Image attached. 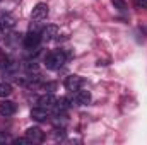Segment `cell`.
I'll list each match as a JSON object with an SVG mask.
<instances>
[{
  "label": "cell",
  "mask_w": 147,
  "mask_h": 145,
  "mask_svg": "<svg viewBox=\"0 0 147 145\" xmlns=\"http://www.w3.org/2000/svg\"><path fill=\"white\" fill-rule=\"evenodd\" d=\"M48 12H50V10H48V5L39 2V3L34 5V9H33V12H31V21H39V22L45 21V19L48 17Z\"/></svg>",
  "instance_id": "cell-4"
},
{
  "label": "cell",
  "mask_w": 147,
  "mask_h": 145,
  "mask_svg": "<svg viewBox=\"0 0 147 145\" xmlns=\"http://www.w3.org/2000/svg\"><path fill=\"white\" fill-rule=\"evenodd\" d=\"M0 26H2L3 33H9V31L16 26V19H14L12 15H3V17L0 19Z\"/></svg>",
  "instance_id": "cell-11"
},
{
  "label": "cell",
  "mask_w": 147,
  "mask_h": 145,
  "mask_svg": "<svg viewBox=\"0 0 147 145\" xmlns=\"http://www.w3.org/2000/svg\"><path fill=\"white\" fill-rule=\"evenodd\" d=\"M12 94V85L9 82H0V97H7Z\"/></svg>",
  "instance_id": "cell-12"
},
{
  "label": "cell",
  "mask_w": 147,
  "mask_h": 145,
  "mask_svg": "<svg viewBox=\"0 0 147 145\" xmlns=\"http://www.w3.org/2000/svg\"><path fill=\"white\" fill-rule=\"evenodd\" d=\"M31 118L33 119H36V121H46V119H50L51 118V113H50V109L48 108H34L31 111Z\"/></svg>",
  "instance_id": "cell-8"
},
{
  "label": "cell",
  "mask_w": 147,
  "mask_h": 145,
  "mask_svg": "<svg viewBox=\"0 0 147 145\" xmlns=\"http://www.w3.org/2000/svg\"><path fill=\"white\" fill-rule=\"evenodd\" d=\"M111 2H113V5H115V9H116L118 12H121V14L127 12L128 7H127V2H125V0H111Z\"/></svg>",
  "instance_id": "cell-13"
},
{
  "label": "cell",
  "mask_w": 147,
  "mask_h": 145,
  "mask_svg": "<svg viewBox=\"0 0 147 145\" xmlns=\"http://www.w3.org/2000/svg\"><path fill=\"white\" fill-rule=\"evenodd\" d=\"M82 84H84V79L80 77V75H69L67 79H65V82H63V85H65V89L67 91H70V92H74V91H79L80 87H82Z\"/></svg>",
  "instance_id": "cell-5"
},
{
  "label": "cell",
  "mask_w": 147,
  "mask_h": 145,
  "mask_svg": "<svg viewBox=\"0 0 147 145\" xmlns=\"http://www.w3.org/2000/svg\"><path fill=\"white\" fill-rule=\"evenodd\" d=\"M24 135L28 137V140H29L31 144H41V142L45 140V132H43L39 126H29V128L24 132Z\"/></svg>",
  "instance_id": "cell-3"
},
{
  "label": "cell",
  "mask_w": 147,
  "mask_h": 145,
  "mask_svg": "<svg viewBox=\"0 0 147 145\" xmlns=\"http://www.w3.org/2000/svg\"><path fill=\"white\" fill-rule=\"evenodd\" d=\"M43 89H45V91H48V92H51V91H55V89H57V82H48V84H45V85H43Z\"/></svg>",
  "instance_id": "cell-16"
},
{
  "label": "cell",
  "mask_w": 147,
  "mask_h": 145,
  "mask_svg": "<svg viewBox=\"0 0 147 145\" xmlns=\"http://www.w3.org/2000/svg\"><path fill=\"white\" fill-rule=\"evenodd\" d=\"M72 103H75L77 106H87L91 103V92L89 91H82V89L75 91Z\"/></svg>",
  "instance_id": "cell-6"
},
{
  "label": "cell",
  "mask_w": 147,
  "mask_h": 145,
  "mask_svg": "<svg viewBox=\"0 0 147 145\" xmlns=\"http://www.w3.org/2000/svg\"><path fill=\"white\" fill-rule=\"evenodd\" d=\"M26 70H28V73H38V65L34 63V62H28L26 63Z\"/></svg>",
  "instance_id": "cell-15"
},
{
  "label": "cell",
  "mask_w": 147,
  "mask_h": 145,
  "mask_svg": "<svg viewBox=\"0 0 147 145\" xmlns=\"http://www.w3.org/2000/svg\"><path fill=\"white\" fill-rule=\"evenodd\" d=\"M134 7L139 10H147V0H134Z\"/></svg>",
  "instance_id": "cell-14"
},
{
  "label": "cell",
  "mask_w": 147,
  "mask_h": 145,
  "mask_svg": "<svg viewBox=\"0 0 147 145\" xmlns=\"http://www.w3.org/2000/svg\"><path fill=\"white\" fill-rule=\"evenodd\" d=\"M65 62H67V55L63 50H55L45 55V67L48 70H60Z\"/></svg>",
  "instance_id": "cell-1"
},
{
  "label": "cell",
  "mask_w": 147,
  "mask_h": 145,
  "mask_svg": "<svg viewBox=\"0 0 147 145\" xmlns=\"http://www.w3.org/2000/svg\"><path fill=\"white\" fill-rule=\"evenodd\" d=\"M57 97L51 94V92H48V94H45V96H41L39 99H38V104L41 106V108H48V109H53L55 108V104H57Z\"/></svg>",
  "instance_id": "cell-9"
},
{
  "label": "cell",
  "mask_w": 147,
  "mask_h": 145,
  "mask_svg": "<svg viewBox=\"0 0 147 145\" xmlns=\"http://www.w3.org/2000/svg\"><path fill=\"white\" fill-rule=\"evenodd\" d=\"M39 43H41V33H36V31H28V34L22 39V44L26 50H38Z\"/></svg>",
  "instance_id": "cell-2"
},
{
  "label": "cell",
  "mask_w": 147,
  "mask_h": 145,
  "mask_svg": "<svg viewBox=\"0 0 147 145\" xmlns=\"http://www.w3.org/2000/svg\"><path fill=\"white\" fill-rule=\"evenodd\" d=\"M58 36V28L57 26H53V24H50V26H45L43 29H41V41H53V39H57Z\"/></svg>",
  "instance_id": "cell-7"
},
{
  "label": "cell",
  "mask_w": 147,
  "mask_h": 145,
  "mask_svg": "<svg viewBox=\"0 0 147 145\" xmlns=\"http://www.w3.org/2000/svg\"><path fill=\"white\" fill-rule=\"evenodd\" d=\"M16 111H17L16 103H12V101H2V103H0V114H2V116L9 118V116H12Z\"/></svg>",
  "instance_id": "cell-10"
},
{
  "label": "cell",
  "mask_w": 147,
  "mask_h": 145,
  "mask_svg": "<svg viewBox=\"0 0 147 145\" xmlns=\"http://www.w3.org/2000/svg\"><path fill=\"white\" fill-rule=\"evenodd\" d=\"M3 34H5V33H3V29H2V26H0V41H2V38H3Z\"/></svg>",
  "instance_id": "cell-17"
}]
</instances>
